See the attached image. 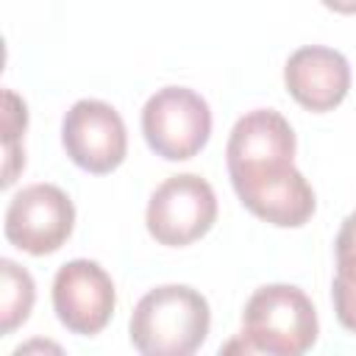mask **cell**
<instances>
[{
	"label": "cell",
	"mask_w": 356,
	"mask_h": 356,
	"mask_svg": "<svg viewBox=\"0 0 356 356\" xmlns=\"http://www.w3.org/2000/svg\"><path fill=\"white\" fill-rule=\"evenodd\" d=\"M337 273L356 275V211L345 217L337 234Z\"/></svg>",
	"instance_id": "obj_13"
},
{
	"label": "cell",
	"mask_w": 356,
	"mask_h": 356,
	"mask_svg": "<svg viewBox=\"0 0 356 356\" xmlns=\"http://www.w3.org/2000/svg\"><path fill=\"white\" fill-rule=\"evenodd\" d=\"M28 125V111H25V103L14 95V92H6V122H3V147H6V159H3V186H11L14 178H17V170L25 167V153L17 147V139L19 134L25 131Z\"/></svg>",
	"instance_id": "obj_11"
},
{
	"label": "cell",
	"mask_w": 356,
	"mask_h": 356,
	"mask_svg": "<svg viewBox=\"0 0 356 356\" xmlns=\"http://www.w3.org/2000/svg\"><path fill=\"white\" fill-rule=\"evenodd\" d=\"M206 298L184 284L150 289L131 314V342L145 356H189L209 337Z\"/></svg>",
	"instance_id": "obj_2"
},
{
	"label": "cell",
	"mask_w": 356,
	"mask_h": 356,
	"mask_svg": "<svg viewBox=\"0 0 356 356\" xmlns=\"http://www.w3.org/2000/svg\"><path fill=\"white\" fill-rule=\"evenodd\" d=\"M117 306L111 275L89 259H72L53 278V309L67 331L92 337L100 334Z\"/></svg>",
	"instance_id": "obj_8"
},
{
	"label": "cell",
	"mask_w": 356,
	"mask_h": 356,
	"mask_svg": "<svg viewBox=\"0 0 356 356\" xmlns=\"http://www.w3.org/2000/svg\"><path fill=\"white\" fill-rule=\"evenodd\" d=\"M331 298H334V312H337L339 325L348 328L350 334H356V275L337 273Z\"/></svg>",
	"instance_id": "obj_12"
},
{
	"label": "cell",
	"mask_w": 356,
	"mask_h": 356,
	"mask_svg": "<svg viewBox=\"0 0 356 356\" xmlns=\"http://www.w3.org/2000/svg\"><path fill=\"white\" fill-rule=\"evenodd\" d=\"M142 134L156 156L167 161H186L209 142V103L186 86H164L150 95L142 108Z\"/></svg>",
	"instance_id": "obj_4"
},
{
	"label": "cell",
	"mask_w": 356,
	"mask_h": 356,
	"mask_svg": "<svg viewBox=\"0 0 356 356\" xmlns=\"http://www.w3.org/2000/svg\"><path fill=\"white\" fill-rule=\"evenodd\" d=\"M284 83L303 108L331 111L345 100L350 89V67L339 50L309 44L286 58Z\"/></svg>",
	"instance_id": "obj_9"
},
{
	"label": "cell",
	"mask_w": 356,
	"mask_h": 356,
	"mask_svg": "<svg viewBox=\"0 0 356 356\" xmlns=\"http://www.w3.org/2000/svg\"><path fill=\"white\" fill-rule=\"evenodd\" d=\"M323 6L337 14H356V0H323Z\"/></svg>",
	"instance_id": "obj_14"
},
{
	"label": "cell",
	"mask_w": 356,
	"mask_h": 356,
	"mask_svg": "<svg viewBox=\"0 0 356 356\" xmlns=\"http://www.w3.org/2000/svg\"><path fill=\"white\" fill-rule=\"evenodd\" d=\"M75 206L64 189L53 184H31L19 189L6 209V239L31 253H56L72 234Z\"/></svg>",
	"instance_id": "obj_6"
},
{
	"label": "cell",
	"mask_w": 356,
	"mask_h": 356,
	"mask_svg": "<svg viewBox=\"0 0 356 356\" xmlns=\"http://www.w3.org/2000/svg\"><path fill=\"white\" fill-rule=\"evenodd\" d=\"M295 131L273 108H256L236 120L225 161L234 192L259 220L278 228H298L314 214V192L292 164Z\"/></svg>",
	"instance_id": "obj_1"
},
{
	"label": "cell",
	"mask_w": 356,
	"mask_h": 356,
	"mask_svg": "<svg viewBox=\"0 0 356 356\" xmlns=\"http://www.w3.org/2000/svg\"><path fill=\"white\" fill-rule=\"evenodd\" d=\"M217 220V197L209 181L184 172L167 178L147 203V231L159 245L184 248L209 234Z\"/></svg>",
	"instance_id": "obj_5"
},
{
	"label": "cell",
	"mask_w": 356,
	"mask_h": 356,
	"mask_svg": "<svg viewBox=\"0 0 356 356\" xmlns=\"http://www.w3.org/2000/svg\"><path fill=\"white\" fill-rule=\"evenodd\" d=\"M317 312L309 295L292 284L256 289L242 314V339L250 350L300 356L317 342Z\"/></svg>",
	"instance_id": "obj_3"
},
{
	"label": "cell",
	"mask_w": 356,
	"mask_h": 356,
	"mask_svg": "<svg viewBox=\"0 0 356 356\" xmlns=\"http://www.w3.org/2000/svg\"><path fill=\"white\" fill-rule=\"evenodd\" d=\"M67 156L86 172L106 175L117 170L128 150L122 117L103 100H78L61 122Z\"/></svg>",
	"instance_id": "obj_7"
},
{
	"label": "cell",
	"mask_w": 356,
	"mask_h": 356,
	"mask_svg": "<svg viewBox=\"0 0 356 356\" xmlns=\"http://www.w3.org/2000/svg\"><path fill=\"white\" fill-rule=\"evenodd\" d=\"M36 286L28 270L11 259H0V337L22 325L33 309Z\"/></svg>",
	"instance_id": "obj_10"
}]
</instances>
